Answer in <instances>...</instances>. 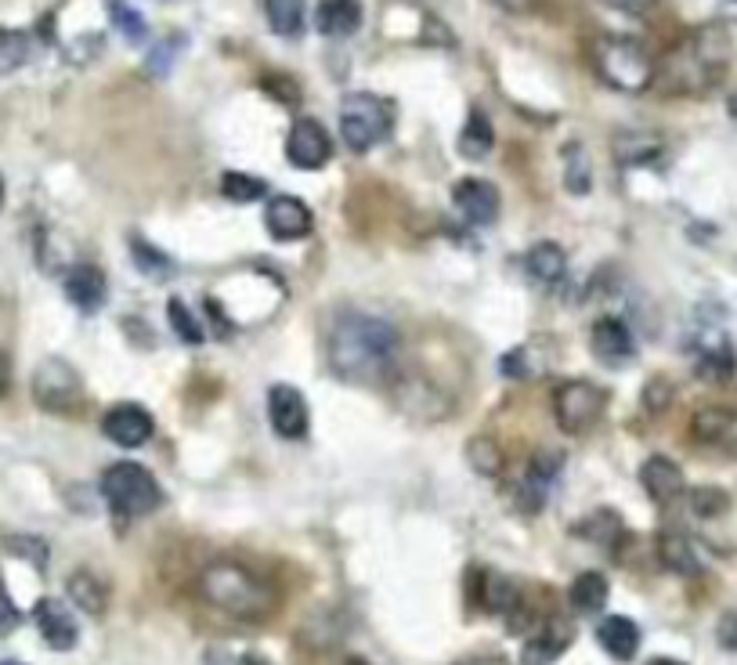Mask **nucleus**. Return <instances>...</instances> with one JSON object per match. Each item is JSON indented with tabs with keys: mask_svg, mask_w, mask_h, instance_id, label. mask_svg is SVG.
<instances>
[{
	"mask_svg": "<svg viewBox=\"0 0 737 665\" xmlns=\"http://www.w3.org/2000/svg\"><path fill=\"white\" fill-rule=\"evenodd\" d=\"M398 348V329L368 312H343L329 329V365L351 384H368L384 376L395 365Z\"/></svg>",
	"mask_w": 737,
	"mask_h": 665,
	"instance_id": "1",
	"label": "nucleus"
},
{
	"mask_svg": "<svg viewBox=\"0 0 737 665\" xmlns=\"http://www.w3.org/2000/svg\"><path fill=\"white\" fill-rule=\"evenodd\" d=\"M199 593H203L210 608L232 615V619H249V622L268 619L279 604L276 590H271L265 579L235 561L207 564L203 575H199Z\"/></svg>",
	"mask_w": 737,
	"mask_h": 665,
	"instance_id": "2",
	"label": "nucleus"
},
{
	"mask_svg": "<svg viewBox=\"0 0 737 665\" xmlns=\"http://www.w3.org/2000/svg\"><path fill=\"white\" fill-rule=\"evenodd\" d=\"M395 130V102L379 94L354 91L340 102V138L354 152L376 149Z\"/></svg>",
	"mask_w": 737,
	"mask_h": 665,
	"instance_id": "3",
	"label": "nucleus"
},
{
	"mask_svg": "<svg viewBox=\"0 0 737 665\" xmlns=\"http://www.w3.org/2000/svg\"><path fill=\"white\" fill-rule=\"evenodd\" d=\"M102 495L120 517H145L163 503L160 481L145 467L120 459L102 474Z\"/></svg>",
	"mask_w": 737,
	"mask_h": 665,
	"instance_id": "4",
	"label": "nucleus"
},
{
	"mask_svg": "<svg viewBox=\"0 0 737 665\" xmlns=\"http://www.w3.org/2000/svg\"><path fill=\"white\" fill-rule=\"evenodd\" d=\"M597 73L604 77V83H611L615 91L640 94L655 80V62H651V55L636 40L608 37L597 44Z\"/></svg>",
	"mask_w": 737,
	"mask_h": 665,
	"instance_id": "5",
	"label": "nucleus"
},
{
	"mask_svg": "<svg viewBox=\"0 0 737 665\" xmlns=\"http://www.w3.org/2000/svg\"><path fill=\"white\" fill-rule=\"evenodd\" d=\"M723 62H727V44H723V37H716L712 30H705L672 58L669 77L680 91H701V88H709L712 80H720Z\"/></svg>",
	"mask_w": 737,
	"mask_h": 665,
	"instance_id": "6",
	"label": "nucleus"
},
{
	"mask_svg": "<svg viewBox=\"0 0 737 665\" xmlns=\"http://www.w3.org/2000/svg\"><path fill=\"white\" fill-rule=\"evenodd\" d=\"M553 416L564 434H586L604 416V390L589 380H564L553 390Z\"/></svg>",
	"mask_w": 737,
	"mask_h": 665,
	"instance_id": "7",
	"label": "nucleus"
},
{
	"mask_svg": "<svg viewBox=\"0 0 737 665\" xmlns=\"http://www.w3.org/2000/svg\"><path fill=\"white\" fill-rule=\"evenodd\" d=\"M33 398L44 412H73L83 398V380L66 359H44L33 373Z\"/></svg>",
	"mask_w": 737,
	"mask_h": 665,
	"instance_id": "8",
	"label": "nucleus"
},
{
	"mask_svg": "<svg viewBox=\"0 0 737 665\" xmlns=\"http://www.w3.org/2000/svg\"><path fill=\"white\" fill-rule=\"evenodd\" d=\"M268 420H271V431L286 438V442H304L307 427H312L304 395L290 384H276L268 390Z\"/></svg>",
	"mask_w": 737,
	"mask_h": 665,
	"instance_id": "9",
	"label": "nucleus"
},
{
	"mask_svg": "<svg viewBox=\"0 0 737 665\" xmlns=\"http://www.w3.org/2000/svg\"><path fill=\"white\" fill-rule=\"evenodd\" d=\"M102 431L120 448H141L152 438V431H156V423H152L145 406H138V401H120V406H113L102 416Z\"/></svg>",
	"mask_w": 737,
	"mask_h": 665,
	"instance_id": "10",
	"label": "nucleus"
},
{
	"mask_svg": "<svg viewBox=\"0 0 737 665\" xmlns=\"http://www.w3.org/2000/svg\"><path fill=\"white\" fill-rule=\"evenodd\" d=\"M312 224H315L312 207L296 196H276L265 207V229L271 240H279V243L307 240V235H312Z\"/></svg>",
	"mask_w": 737,
	"mask_h": 665,
	"instance_id": "11",
	"label": "nucleus"
},
{
	"mask_svg": "<svg viewBox=\"0 0 737 665\" xmlns=\"http://www.w3.org/2000/svg\"><path fill=\"white\" fill-rule=\"evenodd\" d=\"M286 156H290L293 166H301V171H318V166H326L329 156H332V141L326 135V127L318 120L301 116V120L290 127Z\"/></svg>",
	"mask_w": 737,
	"mask_h": 665,
	"instance_id": "12",
	"label": "nucleus"
},
{
	"mask_svg": "<svg viewBox=\"0 0 737 665\" xmlns=\"http://www.w3.org/2000/svg\"><path fill=\"white\" fill-rule=\"evenodd\" d=\"M691 434H694L698 445L737 456V409H730V406L698 409L694 420H691Z\"/></svg>",
	"mask_w": 737,
	"mask_h": 665,
	"instance_id": "13",
	"label": "nucleus"
},
{
	"mask_svg": "<svg viewBox=\"0 0 737 665\" xmlns=\"http://www.w3.org/2000/svg\"><path fill=\"white\" fill-rule=\"evenodd\" d=\"M589 343H593V354H597L604 365H625V362L636 359L633 332H629V326L615 315H604L593 323Z\"/></svg>",
	"mask_w": 737,
	"mask_h": 665,
	"instance_id": "14",
	"label": "nucleus"
},
{
	"mask_svg": "<svg viewBox=\"0 0 737 665\" xmlns=\"http://www.w3.org/2000/svg\"><path fill=\"white\" fill-rule=\"evenodd\" d=\"M452 203L470 224H492L499 218V188L484 177H463L452 188Z\"/></svg>",
	"mask_w": 737,
	"mask_h": 665,
	"instance_id": "15",
	"label": "nucleus"
},
{
	"mask_svg": "<svg viewBox=\"0 0 737 665\" xmlns=\"http://www.w3.org/2000/svg\"><path fill=\"white\" fill-rule=\"evenodd\" d=\"M33 619H37V629H40V637L47 640V648H55V651L77 648L80 626L73 619V611H69L62 600H55V597L37 600V608H33Z\"/></svg>",
	"mask_w": 737,
	"mask_h": 665,
	"instance_id": "16",
	"label": "nucleus"
},
{
	"mask_svg": "<svg viewBox=\"0 0 737 665\" xmlns=\"http://www.w3.org/2000/svg\"><path fill=\"white\" fill-rule=\"evenodd\" d=\"M105 293H109V279H105V271L98 265H91V260H80V265L69 268L66 276V296L69 304L80 307V312H98L105 304Z\"/></svg>",
	"mask_w": 737,
	"mask_h": 665,
	"instance_id": "17",
	"label": "nucleus"
},
{
	"mask_svg": "<svg viewBox=\"0 0 737 665\" xmlns=\"http://www.w3.org/2000/svg\"><path fill=\"white\" fill-rule=\"evenodd\" d=\"M572 640H575V626L572 622L550 619L539 629V633L528 640L525 651H520V665H553L568 648H572Z\"/></svg>",
	"mask_w": 737,
	"mask_h": 665,
	"instance_id": "18",
	"label": "nucleus"
},
{
	"mask_svg": "<svg viewBox=\"0 0 737 665\" xmlns=\"http://www.w3.org/2000/svg\"><path fill=\"white\" fill-rule=\"evenodd\" d=\"M640 485H644V492L655 499V503H672V499H680L687 481H683V470L676 467L669 456H651L644 463V470H640Z\"/></svg>",
	"mask_w": 737,
	"mask_h": 665,
	"instance_id": "19",
	"label": "nucleus"
},
{
	"mask_svg": "<svg viewBox=\"0 0 737 665\" xmlns=\"http://www.w3.org/2000/svg\"><path fill=\"white\" fill-rule=\"evenodd\" d=\"M597 640L615 662H629L636 658L640 651V626L633 619H625V615H608V619H600L597 626Z\"/></svg>",
	"mask_w": 737,
	"mask_h": 665,
	"instance_id": "20",
	"label": "nucleus"
},
{
	"mask_svg": "<svg viewBox=\"0 0 737 665\" xmlns=\"http://www.w3.org/2000/svg\"><path fill=\"white\" fill-rule=\"evenodd\" d=\"M315 26L326 37H351L362 26V4L359 0H323L315 11Z\"/></svg>",
	"mask_w": 737,
	"mask_h": 665,
	"instance_id": "21",
	"label": "nucleus"
},
{
	"mask_svg": "<svg viewBox=\"0 0 737 665\" xmlns=\"http://www.w3.org/2000/svg\"><path fill=\"white\" fill-rule=\"evenodd\" d=\"M127 246H130V257H134V268H138L145 279H152V282H166V279H174V276H177L174 257L166 254V249L152 246V243L145 240V235H130Z\"/></svg>",
	"mask_w": 737,
	"mask_h": 665,
	"instance_id": "22",
	"label": "nucleus"
},
{
	"mask_svg": "<svg viewBox=\"0 0 737 665\" xmlns=\"http://www.w3.org/2000/svg\"><path fill=\"white\" fill-rule=\"evenodd\" d=\"M525 268H528L531 282H539V287H557L568 271V254L557 243H539L528 249Z\"/></svg>",
	"mask_w": 737,
	"mask_h": 665,
	"instance_id": "23",
	"label": "nucleus"
},
{
	"mask_svg": "<svg viewBox=\"0 0 737 665\" xmlns=\"http://www.w3.org/2000/svg\"><path fill=\"white\" fill-rule=\"evenodd\" d=\"M658 561L676 575H698L701 572V561H698L691 539L680 536V532H665V536L658 539Z\"/></svg>",
	"mask_w": 737,
	"mask_h": 665,
	"instance_id": "24",
	"label": "nucleus"
},
{
	"mask_svg": "<svg viewBox=\"0 0 737 665\" xmlns=\"http://www.w3.org/2000/svg\"><path fill=\"white\" fill-rule=\"evenodd\" d=\"M608 593H611L608 575H600V572H582V575L572 582V590H568V600H572V608H575V611L593 615V611H600L604 604H608Z\"/></svg>",
	"mask_w": 737,
	"mask_h": 665,
	"instance_id": "25",
	"label": "nucleus"
},
{
	"mask_svg": "<svg viewBox=\"0 0 737 665\" xmlns=\"http://www.w3.org/2000/svg\"><path fill=\"white\" fill-rule=\"evenodd\" d=\"M66 590H69V600H73L77 608L87 611V615H102L105 600H109L105 582L98 575H91V572H73V575H69V582H66Z\"/></svg>",
	"mask_w": 737,
	"mask_h": 665,
	"instance_id": "26",
	"label": "nucleus"
},
{
	"mask_svg": "<svg viewBox=\"0 0 737 665\" xmlns=\"http://www.w3.org/2000/svg\"><path fill=\"white\" fill-rule=\"evenodd\" d=\"M268 11V26L279 33V37H301L304 22H307V4L304 0H265Z\"/></svg>",
	"mask_w": 737,
	"mask_h": 665,
	"instance_id": "27",
	"label": "nucleus"
},
{
	"mask_svg": "<svg viewBox=\"0 0 737 665\" xmlns=\"http://www.w3.org/2000/svg\"><path fill=\"white\" fill-rule=\"evenodd\" d=\"M492 145H495V130H492V120L484 116L481 109H473L470 113V120H467V127H463V135H459V152L467 160H484L492 152Z\"/></svg>",
	"mask_w": 737,
	"mask_h": 665,
	"instance_id": "28",
	"label": "nucleus"
},
{
	"mask_svg": "<svg viewBox=\"0 0 737 665\" xmlns=\"http://www.w3.org/2000/svg\"><path fill=\"white\" fill-rule=\"evenodd\" d=\"M615 156L622 166H644L662 156V138L658 135H622L615 141Z\"/></svg>",
	"mask_w": 737,
	"mask_h": 665,
	"instance_id": "29",
	"label": "nucleus"
},
{
	"mask_svg": "<svg viewBox=\"0 0 737 665\" xmlns=\"http://www.w3.org/2000/svg\"><path fill=\"white\" fill-rule=\"evenodd\" d=\"M467 463L481 478H495L503 470V448H499L492 434H473L467 442Z\"/></svg>",
	"mask_w": 737,
	"mask_h": 665,
	"instance_id": "30",
	"label": "nucleus"
},
{
	"mask_svg": "<svg viewBox=\"0 0 737 665\" xmlns=\"http://www.w3.org/2000/svg\"><path fill=\"white\" fill-rule=\"evenodd\" d=\"M578 536L589 539V542H600V546H618L625 539V528H622V521H618L615 510H600V514L582 521Z\"/></svg>",
	"mask_w": 737,
	"mask_h": 665,
	"instance_id": "31",
	"label": "nucleus"
},
{
	"mask_svg": "<svg viewBox=\"0 0 737 665\" xmlns=\"http://www.w3.org/2000/svg\"><path fill=\"white\" fill-rule=\"evenodd\" d=\"M268 192L265 177H254V174H243V171H224L221 174V196L232 199V203H254Z\"/></svg>",
	"mask_w": 737,
	"mask_h": 665,
	"instance_id": "32",
	"label": "nucleus"
},
{
	"mask_svg": "<svg viewBox=\"0 0 737 665\" xmlns=\"http://www.w3.org/2000/svg\"><path fill=\"white\" fill-rule=\"evenodd\" d=\"M105 8H109L113 26L124 33L127 44H141L149 37V26H145V19H141V11L130 8L127 0H105Z\"/></svg>",
	"mask_w": 737,
	"mask_h": 665,
	"instance_id": "33",
	"label": "nucleus"
},
{
	"mask_svg": "<svg viewBox=\"0 0 737 665\" xmlns=\"http://www.w3.org/2000/svg\"><path fill=\"white\" fill-rule=\"evenodd\" d=\"M734 373V351L727 343H720V348H705L698 359V376L701 380H712V384H723Z\"/></svg>",
	"mask_w": 737,
	"mask_h": 665,
	"instance_id": "34",
	"label": "nucleus"
},
{
	"mask_svg": "<svg viewBox=\"0 0 737 665\" xmlns=\"http://www.w3.org/2000/svg\"><path fill=\"white\" fill-rule=\"evenodd\" d=\"M564 160H568V171H564V188L575 196H586L589 192V160L582 145H568L564 149Z\"/></svg>",
	"mask_w": 737,
	"mask_h": 665,
	"instance_id": "35",
	"label": "nucleus"
},
{
	"mask_svg": "<svg viewBox=\"0 0 737 665\" xmlns=\"http://www.w3.org/2000/svg\"><path fill=\"white\" fill-rule=\"evenodd\" d=\"M546 489H550V485L525 474V478L514 485V503H517L520 514H539V510L546 506Z\"/></svg>",
	"mask_w": 737,
	"mask_h": 665,
	"instance_id": "36",
	"label": "nucleus"
},
{
	"mask_svg": "<svg viewBox=\"0 0 737 665\" xmlns=\"http://www.w3.org/2000/svg\"><path fill=\"white\" fill-rule=\"evenodd\" d=\"M691 510L698 517H720L730 510V495L723 489H712V485H701L691 492Z\"/></svg>",
	"mask_w": 737,
	"mask_h": 665,
	"instance_id": "37",
	"label": "nucleus"
},
{
	"mask_svg": "<svg viewBox=\"0 0 737 665\" xmlns=\"http://www.w3.org/2000/svg\"><path fill=\"white\" fill-rule=\"evenodd\" d=\"M30 58L26 33H0V73H11Z\"/></svg>",
	"mask_w": 737,
	"mask_h": 665,
	"instance_id": "38",
	"label": "nucleus"
},
{
	"mask_svg": "<svg viewBox=\"0 0 737 665\" xmlns=\"http://www.w3.org/2000/svg\"><path fill=\"white\" fill-rule=\"evenodd\" d=\"M166 318H171L174 332H177V337H182L185 343H199V340H203V326L196 323V315L188 312V307H185L182 301H171V304H166Z\"/></svg>",
	"mask_w": 737,
	"mask_h": 665,
	"instance_id": "39",
	"label": "nucleus"
},
{
	"mask_svg": "<svg viewBox=\"0 0 737 665\" xmlns=\"http://www.w3.org/2000/svg\"><path fill=\"white\" fill-rule=\"evenodd\" d=\"M4 546H8V550L15 553V557H26L30 564H37V568L47 564V542L37 539V536H8Z\"/></svg>",
	"mask_w": 737,
	"mask_h": 665,
	"instance_id": "40",
	"label": "nucleus"
},
{
	"mask_svg": "<svg viewBox=\"0 0 737 665\" xmlns=\"http://www.w3.org/2000/svg\"><path fill=\"white\" fill-rule=\"evenodd\" d=\"M260 88L268 91V98H276L282 105H301V88L290 80V77H279V73H265L260 77Z\"/></svg>",
	"mask_w": 737,
	"mask_h": 665,
	"instance_id": "41",
	"label": "nucleus"
},
{
	"mask_svg": "<svg viewBox=\"0 0 737 665\" xmlns=\"http://www.w3.org/2000/svg\"><path fill=\"white\" fill-rule=\"evenodd\" d=\"M182 47H185V37L163 40V44L156 47V51L149 55V66H145V69H149L152 77H166V73H171V69H174V58H177V51H182Z\"/></svg>",
	"mask_w": 737,
	"mask_h": 665,
	"instance_id": "42",
	"label": "nucleus"
},
{
	"mask_svg": "<svg viewBox=\"0 0 737 665\" xmlns=\"http://www.w3.org/2000/svg\"><path fill=\"white\" fill-rule=\"evenodd\" d=\"M669 401H672V384L665 376H651L647 387H644V409L651 416H658V412L669 409Z\"/></svg>",
	"mask_w": 737,
	"mask_h": 665,
	"instance_id": "43",
	"label": "nucleus"
},
{
	"mask_svg": "<svg viewBox=\"0 0 737 665\" xmlns=\"http://www.w3.org/2000/svg\"><path fill=\"white\" fill-rule=\"evenodd\" d=\"M561 463H564L561 453H535L528 474H531V478H539V481L550 485V481L557 478V474H561Z\"/></svg>",
	"mask_w": 737,
	"mask_h": 665,
	"instance_id": "44",
	"label": "nucleus"
},
{
	"mask_svg": "<svg viewBox=\"0 0 737 665\" xmlns=\"http://www.w3.org/2000/svg\"><path fill=\"white\" fill-rule=\"evenodd\" d=\"M19 622H22L19 608H15V604H11V597H8V593H4V586H0V637L15 633V629H19Z\"/></svg>",
	"mask_w": 737,
	"mask_h": 665,
	"instance_id": "45",
	"label": "nucleus"
},
{
	"mask_svg": "<svg viewBox=\"0 0 737 665\" xmlns=\"http://www.w3.org/2000/svg\"><path fill=\"white\" fill-rule=\"evenodd\" d=\"M499 370H503V376H510V380H525V376H528V365H525V348H517V351L503 354V362H499Z\"/></svg>",
	"mask_w": 737,
	"mask_h": 665,
	"instance_id": "46",
	"label": "nucleus"
},
{
	"mask_svg": "<svg viewBox=\"0 0 737 665\" xmlns=\"http://www.w3.org/2000/svg\"><path fill=\"white\" fill-rule=\"evenodd\" d=\"M716 637H720V644H723V648L734 651V655H737V615H734V611H727V615H723V619H720Z\"/></svg>",
	"mask_w": 737,
	"mask_h": 665,
	"instance_id": "47",
	"label": "nucleus"
},
{
	"mask_svg": "<svg viewBox=\"0 0 737 665\" xmlns=\"http://www.w3.org/2000/svg\"><path fill=\"white\" fill-rule=\"evenodd\" d=\"M604 4H611L618 11H633V15H644V11L655 4V0H604Z\"/></svg>",
	"mask_w": 737,
	"mask_h": 665,
	"instance_id": "48",
	"label": "nucleus"
},
{
	"mask_svg": "<svg viewBox=\"0 0 737 665\" xmlns=\"http://www.w3.org/2000/svg\"><path fill=\"white\" fill-rule=\"evenodd\" d=\"M8 387H11V359H8V351L0 348V398L8 395Z\"/></svg>",
	"mask_w": 737,
	"mask_h": 665,
	"instance_id": "49",
	"label": "nucleus"
},
{
	"mask_svg": "<svg viewBox=\"0 0 737 665\" xmlns=\"http://www.w3.org/2000/svg\"><path fill=\"white\" fill-rule=\"evenodd\" d=\"M456 665H510V662L499 658V655H473V658H463Z\"/></svg>",
	"mask_w": 737,
	"mask_h": 665,
	"instance_id": "50",
	"label": "nucleus"
},
{
	"mask_svg": "<svg viewBox=\"0 0 737 665\" xmlns=\"http://www.w3.org/2000/svg\"><path fill=\"white\" fill-rule=\"evenodd\" d=\"M499 8H506V11H520L525 8V0H495Z\"/></svg>",
	"mask_w": 737,
	"mask_h": 665,
	"instance_id": "51",
	"label": "nucleus"
},
{
	"mask_svg": "<svg viewBox=\"0 0 737 665\" xmlns=\"http://www.w3.org/2000/svg\"><path fill=\"white\" fill-rule=\"evenodd\" d=\"M727 113H730L734 120H737V88L730 91V98H727Z\"/></svg>",
	"mask_w": 737,
	"mask_h": 665,
	"instance_id": "52",
	"label": "nucleus"
},
{
	"mask_svg": "<svg viewBox=\"0 0 737 665\" xmlns=\"http://www.w3.org/2000/svg\"><path fill=\"white\" fill-rule=\"evenodd\" d=\"M651 665H683V662H676V658H655Z\"/></svg>",
	"mask_w": 737,
	"mask_h": 665,
	"instance_id": "53",
	"label": "nucleus"
},
{
	"mask_svg": "<svg viewBox=\"0 0 737 665\" xmlns=\"http://www.w3.org/2000/svg\"><path fill=\"white\" fill-rule=\"evenodd\" d=\"M0 210H4V182H0Z\"/></svg>",
	"mask_w": 737,
	"mask_h": 665,
	"instance_id": "54",
	"label": "nucleus"
},
{
	"mask_svg": "<svg viewBox=\"0 0 737 665\" xmlns=\"http://www.w3.org/2000/svg\"><path fill=\"white\" fill-rule=\"evenodd\" d=\"M348 665H368V662H362V658H348Z\"/></svg>",
	"mask_w": 737,
	"mask_h": 665,
	"instance_id": "55",
	"label": "nucleus"
},
{
	"mask_svg": "<svg viewBox=\"0 0 737 665\" xmlns=\"http://www.w3.org/2000/svg\"><path fill=\"white\" fill-rule=\"evenodd\" d=\"M0 665H22V662H0Z\"/></svg>",
	"mask_w": 737,
	"mask_h": 665,
	"instance_id": "56",
	"label": "nucleus"
}]
</instances>
